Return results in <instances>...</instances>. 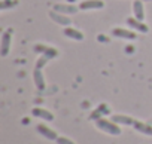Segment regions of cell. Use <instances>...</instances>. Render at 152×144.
Returning <instances> with one entry per match:
<instances>
[{
	"mask_svg": "<svg viewBox=\"0 0 152 144\" xmlns=\"http://www.w3.org/2000/svg\"><path fill=\"white\" fill-rule=\"evenodd\" d=\"M96 125H97L99 129H102V131H104V132H107V134H110V135H119V134H121V128H119L112 119L107 120V119H104V117H100V119L96 120Z\"/></svg>",
	"mask_w": 152,
	"mask_h": 144,
	"instance_id": "obj_1",
	"label": "cell"
},
{
	"mask_svg": "<svg viewBox=\"0 0 152 144\" xmlns=\"http://www.w3.org/2000/svg\"><path fill=\"white\" fill-rule=\"evenodd\" d=\"M12 33H14V30L8 28L2 34V40H0V55H2V56H6L9 54L11 43H12Z\"/></svg>",
	"mask_w": 152,
	"mask_h": 144,
	"instance_id": "obj_2",
	"label": "cell"
},
{
	"mask_svg": "<svg viewBox=\"0 0 152 144\" xmlns=\"http://www.w3.org/2000/svg\"><path fill=\"white\" fill-rule=\"evenodd\" d=\"M55 12H60V14H64V15H70V14H76L79 9V6H75V5H66V3H55L54 8H52Z\"/></svg>",
	"mask_w": 152,
	"mask_h": 144,
	"instance_id": "obj_3",
	"label": "cell"
},
{
	"mask_svg": "<svg viewBox=\"0 0 152 144\" xmlns=\"http://www.w3.org/2000/svg\"><path fill=\"white\" fill-rule=\"evenodd\" d=\"M104 6L103 0H84L79 3L81 11H90V9H102Z\"/></svg>",
	"mask_w": 152,
	"mask_h": 144,
	"instance_id": "obj_4",
	"label": "cell"
},
{
	"mask_svg": "<svg viewBox=\"0 0 152 144\" xmlns=\"http://www.w3.org/2000/svg\"><path fill=\"white\" fill-rule=\"evenodd\" d=\"M34 52H40V54H43L48 59L55 58V56L58 55V51H57L55 48L45 46V45H34Z\"/></svg>",
	"mask_w": 152,
	"mask_h": 144,
	"instance_id": "obj_5",
	"label": "cell"
},
{
	"mask_svg": "<svg viewBox=\"0 0 152 144\" xmlns=\"http://www.w3.org/2000/svg\"><path fill=\"white\" fill-rule=\"evenodd\" d=\"M49 18H51L54 22L60 24V25H70V22H72V20H70L67 15H64V14H60V12H55L54 9L49 12Z\"/></svg>",
	"mask_w": 152,
	"mask_h": 144,
	"instance_id": "obj_6",
	"label": "cell"
},
{
	"mask_svg": "<svg viewBox=\"0 0 152 144\" xmlns=\"http://www.w3.org/2000/svg\"><path fill=\"white\" fill-rule=\"evenodd\" d=\"M112 34L115 37H121V39H127V40H134L137 37L134 31H130V30H125V28H113Z\"/></svg>",
	"mask_w": 152,
	"mask_h": 144,
	"instance_id": "obj_7",
	"label": "cell"
},
{
	"mask_svg": "<svg viewBox=\"0 0 152 144\" xmlns=\"http://www.w3.org/2000/svg\"><path fill=\"white\" fill-rule=\"evenodd\" d=\"M36 131L39 132V134H42L45 138H48V140H57L58 138V135H57V132L55 131H52L51 128H48L46 125H43V123H40V125H37L36 126Z\"/></svg>",
	"mask_w": 152,
	"mask_h": 144,
	"instance_id": "obj_8",
	"label": "cell"
},
{
	"mask_svg": "<svg viewBox=\"0 0 152 144\" xmlns=\"http://www.w3.org/2000/svg\"><path fill=\"white\" fill-rule=\"evenodd\" d=\"M127 24L128 25H131V28H134V30H137V31H140V33H148V25H145L143 24V21H140V20H137V18H128L127 20Z\"/></svg>",
	"mask_w": 152,
	"mask_h": 144,
	"instance_id": "obj_9",
	"label": "cell"
},
{
	"mask_svg": "<svg viewBox=\"0 0 152 144\" xmlns=\"http://www.w3.org/2000/svg\"><path fill=\"white\" fill-rule=\"evenodd\" d=\"M31 114H33V116H36V117L45 119V120H48V122L54 120V114H52L51 111L45 110V109H40V107H36V109H33V110H31Z\"/></svg>",
	"mask_w": 152,
	"mask_h": 144,
	"instance_id": "obj_10",
	"label": "cell"
},
{
	"mask_svg": "<svg viewBox=\"0 0 152 144\" xmlns=\"http://www.w3.org/2000/svg\"><path fill=\"white\" fill-rule=\"evenodd\" d=\"M33 80H34V85H36V88L39 91L45 89V79H43V75H42L40 68H34V71H33Z\"/></svg>",
	"mask_w": 152,
	"mask_h": 144,
	"instance_id": "obj_11",
	"label": "cell"
},
{
	"mask_svg": "<svg viewBox=\"0 0 152 144\" xmlns=\"http://www.w3.org/2000/svg\"><path fill=\"white\" fill-rule=\"evenodd\" d=\"M64 36L69 37V39H73V40H84V34L79 31V30H76V28H72V27H66L63 30Z\"/></svg>",
	"mask_w": 152,
	"mask_h": 144,
	"instance_id": "obj_12",
	"label": "cell"
},
{
	"mask_svg": "<svg viewBox=\"0 0 152 144\" xmlns=\"http://www.w3.org/2000/svg\"><path fill=\"white\" fill-rule=\"evenodd\" d=\"M133 12H134V18L143 21V18H145V9H143L142 0H134V3H133Z\"/></svg>",
	"mask_w": 152,
	"mask_h": 144,
	"instance_id": "obj_13",
	"label": "cell"
},
{
	"mask_svg": "<svg viewBox=\"0 0 152 144\" xmlns=\"http://www.w3.org/2000/svg\"><path fill=\"white\" fill-rule=\"evenodd\" d=\"M112 120L115 123H122V125H134V119L130 117V116H124V114H113L112 116Z\"/></svg>",
	"mask_w": 152,
	"mask_h": 144,
	"instance_id": "obj_14",
	"label": "cell"
},
{
	"mask_svg": "<svg viewBox=\"0 0 152 144\" xmlns=\"http://www.w3.org/2000/svg\"><path fill=\"white\" fill-rule=\"evenodd\" d=\"M134 128L142 132V134H146V135H152V126L148 125V123H143V122H134Z\"/></svg>",
	"mask_w": 152,
	"mask_h": 144,
	"instance_id": "obj_15",
	"label": "cell"
},
{
	"mask_svg": "<svg viewBox=\"0 0 152 144\" xmlns=\"http://www.w3.org/2000/svg\"><path fill=\"white\" fill-rule=\"evenodd\" d=\"M18 5V0H3L2 3H0V9L2 11H8L9 8H14Z\"/></svg>",
	"mask_w": 152,
	"mask_h": 144,
	"instance_id": "obj_16",
	"label": "cell"
},
{
	"mask_svg": "<svg viewBox=\"0 0 152 144\" xmlns=\"http://www.w3.org/2000/svg\"><path fill=\"white\" fill-rule=\"evenodd\" d=\"M48 61H49V59H48L45 55H42V56H40V58L36 61V67H34V68H42V67H43V65H45Z\"/></svg>",
	"mask_w": 152,
	"mask_h": 144,
	"instance_id": "obj_17",
	"label": "cell"
},
{
	"mask_svg": "<svg viewBox=\"0 0 152 144\" xmlns=\"http://www.w3.org/2000/svg\"><path fill=\"white\" fill-rule=\"evenodd\" d=\"M96 110H97V111H99V113H100L102 116H103V114H107V113H109V107H107V104H100V106H99V107H97Z\"/></svg>",
	"mask_w": 152,
	"mask_h": 144,
	"instance_id": "obj_18",
	"label": "cell"
},
{
	"mask_svg": "<svg viewBox=\"0 0 152 144\" xmlns=\"http://www.w3.org/2000/svg\"><path fill=\"white\" fill-rule=\"evenodd\" d=\"M55 141H57V144H75L72 140H69V138H66V137H58Z\"/></svg>",
	"mask_w": 152,
	"mask_h": 144,
	"instance_id": "obj_19",
	"label": "cell"
},
{
	"mask_svg": "<svg viewBox=\"0 0 152 144\" xmlns=\"http://www.w3.org/2000/svg\"><path fill=\"white\" fill-rule=\"evenodd\" d=\"M125 49H127V52H133V51H134V48H133V46H127Z\"/></svg>",
	"mask_w": 152,
	"mask_h": 144,
	"instance_id": "obj_20",
	"label": "cell"
},
{
	"mask_svg": "<svg viewBox=\"0 0 152 144\" xmlns=\"http://www.w3.org/2000/svg\"><path fill=\"white\" fill-rule=\"evenodd\" d=\"M67 2H75V0H67Z\"/></svg>",
	"mask_w": 152,
	"mask_h": 144,
	"instance_id": "obj_21",
	"label": "cell"
},
{
	"mask_svg": "<svg viewBox=\"0 0 152 144\" xmlns=\"http://www.w3.org/2000/svg\"><path fill=\"white\" fill-rule=\"evenodd\" d=\"M145 2H152V0H145Z\"/></svg>",
	"mask_w": 152,
	"mask_h": 144,
	"instance_id": "obj_22",
	"label": "cell"
}]
</instances>
